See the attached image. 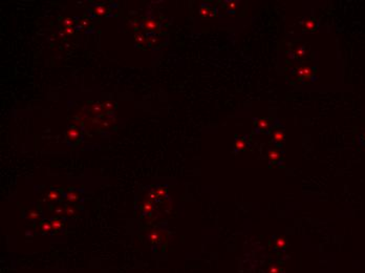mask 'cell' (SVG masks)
<instances>
[{
    "instance_id": "cell-19",
    "label": "cell",
    "mask_w": 365,
    "mask_h": 273,
    "mask_svg": "<svg viewBox=\"0 0 365 273\" xmlns=\"http://www.w3.org/2000/svg\"><path fill=\"white\" fill-rule=\"evenodd\" d=\"M28 216H30V219H38V217H39V212H37V211H35V210H32V211H30V212H28Z\"/></svg>"
},
{
    "instance_id": "cell-26",
    "label": "cell",
    "mask_w": 365,
    "mask_h": 273,
    "mask_svg": "<svg viewBox=\"0 0 365 273\" xmlns=\"http://www.w3.org/2000/svg\"><path fill=\"white\" fill-rule=\"evenodd\" d=\"M61 212H62V209H61V208L56 209V210H55V213H57V214H60Z\"/></svg>"
},
{
    "instance_id": "cell-8",
    "label": "cell",
    "mask_w": 365,
    "mask_h": 273,
    "mask_svg": "<svg viewBox=\"0 0 365 273\" xmlns=\"http://www.w3.org/2000/svg\"><path fill=\"white\" fill-rule=\"evenodd\" d=\"M51 227H53L54 230H59V229L62 227V222H61V219H51Z\"/></svg>"
},
{
    "instance_id": "cell-17",
    "label": "cell",
    "mask_w": 365,
    "mask_h": 273,
    "mask_svg": "<svg viewBox=\"0 0 365 273\" xmlns=\"http://www.w3.org/2000/svg\"><path fill=\"white\" fill-rule=\"evenodd\" d=\"M155 26H156V24L154 21H150V20L149 21H146V28H147L148 30H154Z\"/></svg>"
},
{
    "instance_id": "cell-22",
    "label": "cell",
    "mask_w": 365,
    "mask_h": 273,
    "mask_svg": "<svg viewBox=\"0 0 365 273\" xmlns=\"http://www.w3.org/2000/svg\"><path fill=\"white\" fill-rule=\"evenodd\" d=\"M96 11H97V13H98L99 15H102V14L105 13V9H104V7H98Z\"/></svg>"
},
{
    "instance_id": "cell-10",
    "label": "cell",
    "mask_w": 365,
    "mask_h": 273,
    "mask_svg": "<svg viewBox=\"0 0 365 273\" xmlns=\"http://www.w3.org/2000/svg\"><path fill=\"white\" fill-rule=\"evenodd\" d=\"M152 209H153V204H152V202H150V201H147V202H145L143 204V210L145 211V212H151L152 211Z\"/></svg>"
},
{
    "instance_id": "cell-1",
    "label": "cell",
    "mask_w": 365,
    "mask_h": 273,
    "mask_svg": "<svg viewBox=\"0 0 365 273\" xmlns=\"http://www.w3.org/2000/svg\"><path fill=\"white\" fill-rule=\"evenodd\" d=\"M255 121V129H256V132H260V131L265 130L269 127V120L265 118H259V119H254Z\"/></svg>"
},
{
    "instance_id": "cell-3",
    "label": "cell",
    "mask_w": 365,
    "mask_h": 273,
    "mask_svg": "<svg viewBox=\"0 0 365 273\" xmlns=\"http://www.w3.org/2000/svg\"><path fill=\"white\" fill-rule=\"evenodd\" d=\"M318 28V22L316 21L315 19H312V18H309V19H306L304 22H303V28L306 30H315L316 28Z\"/></svg>"
},
{
    "instance_id": "cell-23",
    "label": "cell",
    "mask_w": 365,
    "mask_h": 273,
    "mask_svg": "<svg viewBox=\"0 0 365 273\" xmlns=\"http://www.w3.org/2000/svg\"><path fill=\"white\" fill-rule=\"evenodd\" d=\"M135 39H137V41L138 42H143L144 41V39H143V36H142V35H135Z\"/></svg>"
},
{
    "instance_id": "cell-6",
    "label": "cell",
    "mask_w": 365,
    "mask_h": 273,
    "mask_svg": "<svg viewBox=\"0 0 365 273\" xmlns=\"http://www.w3.org/2000/svg\"><path fill=\"white\" fill-rule=\"evenodd\" d=\"M247 148V142L245 139H237L235 142V149L236 150H243Z\"/></svg>"
},
{
    "instance_id": "cell-20",
    "label": "cell",
    "mask_w": 365,
    "mask_h": 273,
    "mask_svg": "<svg viewBox=\"0 0 365 273\" xmlns=\"http://www.w3.org/2000/svg\"><path fill=\"white\" fill-rule=\"evenodd\" d=\"M296 55L297 56H303L304 55V48H298L296 51Z\"/></svg>"
},
{
    "instance_id": "cell-7",
    "label": "cell",
    "mask_w": 365,
    "mask_h": 273,
    "mask_svg": "<svg viewBox=\"0 0 365 273\" xmlns=\"http://www.w3.org/2000/svg\"><path fill=\"white\" fill-rule=\"evenodd\" d=\"M269 155V159L271 160L272 162H277V160L280 158L279 152H278L277 150H275V149H272V150H270L269 155Z\"/></svg>"
},
{
    "instance_id": "cell-25",
    "label": "cell",
    "mask_w": 365,
    "mask_h": 273,
    "mask_svg": "<svg viewBox=\"0 0 365 273\" xmlns=\"http://www.w3.org/2000/svg\"><path fill=\"white\" fill-rule=\"evenodd\" d=\"M73 28H71V26H67L66 28H65V33H66V34H73Z\"/></svg>"
},
{
    "instance_id": "cell-2",
    "label": "cell",
    "mask_w": 365,
    "mask_h": 273,
    "mask_svg": "<svg viewBox=\"0 0 365 273\" xmlns=\"http://www.w3.org/2000/svg\"><path fill=\"white\" fill-rule=\"evenodd\" d=\"M273 142L276 145H280L284 142V132L282 129H274L273 131Z\"/></svg>"
},
{
    "instance_id": "cell-18",
    "label": "cell",
    "mask_w": 365,
    "mask_h": 273,
    "mask_svg": "<svg viewBox=\"0 0 365 273\" xmlns=\"http://www.w3.org/2000/svg\"><path fill=\"white\" fill-rule=\"evenodd\" d=\"M147 198H148V200H149V201H150V202H151V201H154V200H156V198H158V196H156L155 191H151V192H149V193H148Z\"/></svg>"
},
{
    "instance_id": "cell-16",
    "label": "cell",
    "mask_w": 365,
    "mask_h": 273,
    "mask_svg": "<svg viewBox=\"0 0 365 273\" xmlns=\"http://www.w3.org/2000/svg\"><path fill=\"white\" fill-rule=\"evenodd\" d=\"M65 212H66V214L68 216H71V215H74L76 213V210L73 206H67L66 209H65Z\"/></svg>"
},
{
    "instance_id": "cell-11",
    "label": "cell",
    "mask_w": 365,
    "mask_h": 273,
    "mask_svg": "<svg viewBox=\"0 0 365 273\" xmlns=\"http://www.w3.org/2000/svg\"><path fill=\"white\" fill-rule=\"evenodd\" d=\"M41 229H42V231H44V232H49V231L53 229L51 223V222H44V223L42 224V226H41Z\"/></svg>"
},
{
    "instance_id": "cell-4",
    "label": "cell",
    "mask_w": 365,
    "mask_h": 273,
    "mask_svg": "<svg viewBox=\"0 0 365 273\" xmlns=\"http://www.w3.org/2000/svg\"><path fill=\"white\" fill-rule=\"evenodd\" d=\"M66 135H67V138H68L69 140H76V139L79 138L80 132H79V130L76 128V127H71V128L67 130Z\"/></svg>"
},
{
    "instance_id": "cell-24",
    "label": "cell",
    "mask_w": 365,
    "mask_h": 273,
    "mask_svg": "<svg viewBox=\"0 0 365 273\" xmlns=\"http://www.w3.org/2000/svg\"><path fill=\"white\" fill-rule=\"evenodd\" d=\"M64 23L66 24V25H71V24H73V20H71V18H66V19L64 20Z\"/></svg>"
},
{
    "instance_id": "cell-14",
    "label": "cell",
    "mask_w": 365,
    "mask_h": 273,
    "mask_svg": "<svg viewBox=\"0 0 365 273\" xmlns=\"http://www.w3.org/2000/svg\"><path fill=\"white\" fill-rule=\"evenodd\" d=\"M58 198H59V194H58L57 191H51L48 193V196H47V199L49 201H56Z\"/></svg>"
},
{
    "instance_id": "cell-5",
    "label": "cell",
    "mask_w": 365,
    "mask_h": 273,
    "mask_svg": "<svg viewBox=\"0 0 365 273\" xmlns=\"http://www.w3.org/2000/svg\"><path fill=\"white\" fill-rule=\"evenodd\" d=\"M298 75L301 76V77H304V78H310L311 76L314 74V71L310 68V67H300L298 68Z\"/></svg>"
},
{
    "instance_id": "cell-15",
    "label": "cell",
    "mask_w": 365,
    "mask_h": 273,
    "mask_svg": "<svg viewBox=\"0 0 365 273\" xmlns=\"http://www.w3.org/2000/svg\"><path fill=\"white\" fill-rule=\"evenodd\" d=\"M166 192H167V190L165 189V188H163V187L158 188V189L155 190V193H156V196H158V198H162V196H166Z\"/></svg>"
},
{
    "instance_id": "cell-12",
    "label": "cell",
    "mask_w": 365,
    "mask_h": 273,
    "mask_svg": "<svg viewBox=\"0 0 365 273\" xmlns=\"http://www.w3.org/2000/svg\"><path fill=\"white\" fill-rule=\"evenodd\" d=\"M79 199V196H78L76 192H69L68 194L66 196V200L69 201V202H75Z\"/></svg>"
},
{
    "instance_id": "cell-21",
    "label": "cell",
    "mask_w": 365,
    "mask_h": 273,
    "mask_svg": "<svg viewBox=\"0 0 365 273\" xmlns=\"http://www.w3.org/2000/svg\"><path fill=\"white\" fill-rule=\"evenodd\" d=\"M278 271H279V268L277 266H272L270 269V273H278Z\"/></svg>"
},
{
    "instance_id": "cell-13",
    "label": "cell",
    "mask_w": 365,
    "mask_h": 273,
    "mask_svg": "<svg viewBox=\"0 0 365 273\" xmlns=\"http://www.w3.org/2000/svg\"><path fill=\"white\" fill-rule=\"evenodd\" d=\"M276 246L278 248H284L285 246V239L284 237H279V239L276 240Z\"/></svg>"
},
{
    "instance_id": "cell-9",
    "label": "cell",
    "mask_w": 365,
    "mask_h": 273,
    "mask_svg": "<svg viewBox=\"0 0 365 273\" xmlns=\"http://www.w3.org/2000/svg\"><path fill=\"white\" fill-rule=\"evenodd\" d=\"M149 239L152 244H156L158 241H160V233H158V231H153V232H151V234H150Z\"/></svg>"
}]
</instances>
